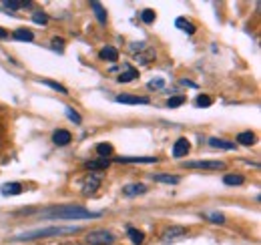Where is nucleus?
Wrapping results in <instances>:
<instances>
[{
	"instance_id": "nucleus-23",
	"label": "nucleus",
	"mask_w": 261,
	"mask_h": 245,
	"mask_svg": "<svg viewBox=\"0 0 261 245\" xmlns=\"http://www.w3.org/2000/svg\"><path fill=\"white\" fill-rule=\"evenodd\" d=\"M223 183L229 185V187H239V185L245 183V177H243V175H235V173H231V175H225V177H223Z\"/></svg>"
},
{
	"instance_id": "nucleus-15",
	"label": "nucleus",
	"mask_w": 261,
	"mask_h": 245,
	"mask_svg": "<svg viewBox=\"0 0 261 245\" xmlns=\"http://www.w3.org/2000/svg\"><path fill=\"white\" fill-rule=\"evenodd\" d=\"M117 163H157L159 159L155 157V155H151V157H117L115 159Z\"/></svg>"
},
{
	"instance_id": "nucleus-30",
	"label": "nucleus",
	"mask_w": 261,
	"mask_h": 245,
	"mask_svg": "<svg viewBox=\"0 0 261 245\" xmlns=\"http://www.w3.org/2000/svg\"><path fill=\"white\" fill-rule=\"evenodd\" d=\"M65 113H66V117H68L70 121L74 122V125H81V122H83V117H81V115H79V113H76L72 107H66Z\"/></svg>"
},
{
	"instance_id": "nucleus-7",
	"label": "nucleus",
	"mask_w": 261,
	"mask_h": 245,
	"mask_svg": "<svg viewBox=\"0 0 261 245\" xmlns=\"http://www.w3.org/2000/svg\"><path fill=\"white\" fill-rule=\"evenodd\" d=\"M189 151H191V143L185 137H179L175 141V145H173V157L175 159H183V157L189 155Z\"/></svg>"
},
{
	"instance_id": "nucleus-5",
	"label": "nucleus",
	"mask_w": 261,
	"mask_h": 245,
	"mask_svg": "<svg viewBox=\"0 0 261 245\" xmlns=\"http://www.w3.org/2000/svg\"><path fill=\"white\" fill-rule=\"evenodd\" d=\"M183 167H185V169H207V171H219V169H225V163H223V161H187Z\"/></svg>"
},
{
	"instance_id": "nucleus-3",
	"label": "nucleus",
	"mask_w": 261,
	"mask_h": 245,
	"mask_svg": "<svg viewBox=\"0 0 261 245\" xmlns=\"http://www.w3.org/2000/svg\"><path fill=\"white\" fill-rule=\"evenodd\" d=\"M189 235V231L185 229V227H181V225H173V227H167L163 233H161V241L163 243H177V241H181V239H185Z\"/></svg>"
},
{
	"instance_id": "nucleus-16",
	"label": "nucleus",
	"mask_w": 261,
	"mask_h": 245,
	"mask_svg": "<svg viewBox=\"0 0 261 245\" xmlns=\"http://www.w3.org/2000/svg\"><path fill=\"white\" fill-rule=\"evenodd\" d=\"M89 6H91V10L95 12V16H97L98 24H107V10H105V6L97 2V0H93V2H89Z\"/></svg>"
},
{
	"instance_id": "nucleus-12",
	"label": "nucleus",
	"mask_w": 261,
	"mask_h": 245,
	"mask_svg": "<svg viewBox=\"0 0 261 245\" xmlns=\"http://www.w3.org/2000/svg\"><path fill=\"white\" fill-rule=\"evenodd\" d=\"M147 193V187L143 183H130L123 187V195L125 197H139V195H145Z\"/></svg>"
},
{
	"instance_id": "nucleus-26",
	"label": "nucleus",
	"mask_w": 261,
	"mask_h": 245,
	"mask_svg": "<svg viewBox=\"0 0 261 245\" xmlns=\"http://www.w3.org/2000/svg\"><path fill=\"white\" fill-rule=\"evenodd\" d=\"M211 105H213V99L209 94H199L195 99V107H199V109H207Z\"/></svg>"
},
{
	"instance_id": "nucleus-1",
	"label": "nucleus",
	"mask_w": 261,
	"mask_h": 245,
	"mask_svg": "<svg viewBox=\"0 0 261 245\" xmlns=\"http://www.w3.org/2000/svg\"><path fill=\"white\" fill-rule=\"evenodd\" d=\"M42 217L46 219H63V221H81V219H97L100 217L98 211H91L81 205H57L42 211Z\"/></svg>"
},
{
	"instance_id": "nucleus-21",
	"label": "nucleus",
	"mask_w": 261,
	"mask_h": 245,
	"mask_svg": "<svg viewBox=\"0 0 261 245\" xmlns=\"http://www.w3.org/2000/svg\"><path fill=\"white\" fill-rule=\"evenodd\" d=\"M175 27H177L179 31L187 32V34H193V32H195V24H193L191 20H187V18H177V20H175Z\"/></svg>"
},
{
	"instance_id": "nucleus-19",
	"label": "nucleus",
	"mask_w": 261,
	"mask_h": 245,
	"mask_svg": "<svg viewBox=\"0 0 261 245\" xmlns=\"http://www.w3.org/2000/svg\"><path fill=\"white\" fill-rule=\"evenodd\" d=\"M87 169L91 171H97V173H102L109 169V159H97V161H89L87 163Z\"/></svg>"
},
{
	"instance_id": "nucleus-11",
	"label": "nucleus",
	"mask_w": 261,
	"mask_h": 245,
	"mask_svg": "<svg viewBox=\"0 0 261 245\" xmlns=\"http://www.w3.org/2000/svg\"><path fill=\"white\" fill-rule=\"evenodd\" d=\"M70 139H72V135H70V131H66V129H59V131H55L53 133V143L55 145H59V147H65L70 143Z\"/></svg>"
},
{
	"instance_id": "nucleus-28",
	"label": "nucleus",
	"mask_w": 261,
	"mask_h": 245,
	"mask_svg": "<svg viewBox=\"0 0 261 245\" xmlns=\"http://www.w3.org/2000/svg\"><path fill=\"white\" fill-rule=\"evenodd\" d=\"M4 8H10V10H16V8H24V6H31V2H16V0H4L2 2Z\"/></svg>"
},
{
	"instance_id": "nucleus-2",
	"label": "nucleus",
	"mask_w": 261,
	"mask_h": 245,
	"mask_svg": "<svg viewBox=\"0 0 261 245\" xmlns=\"http://www.w3.org/2000/svg\"><path fill=\"white\" fill-rule=\"evenodd\" d=\"M81 227L70 225V227H61V225H50V227H38V229H31L24 231L20 235H14L12 241H34V239H48V237H61V235H68V233H79Z\"/></svg>"
},
{
	"instance_id": "nucleus-13",
	"label": "nucleus",
	"mask_w": 261,
	"mask_h": 245,
	"mask_svg": "<svg viewBox=\"0 0 261 245\" xmlns=\"http://www.w3.org/2000/svg\"><path fill=\"white\" fill-rule=\"evenodd\" d=\"M98 59L107 62H117L119 61V51H117L115 46H102V48L98 51Z\"/></svg>"
},
{
	"instance_id": "nucleus-20",
	"label": "nucleus",
	"mask_w": 261,
	"mask_h": 245,
	"mask_svg": "<svg viewBox=\"0 0 261 245\" xmlns=\"http://www.w3.org/2000/svg\"><path fill=\"white\" fill-rule=\"evenodd\" d=\"M12 38L20 40V42H33L34 34L31 31H27V29H16V31L12 32Z\"/></svg>"
},
{
	"instance_id": "nucleus-24",
	"label": "nucleus",
	"mask_w": 261,
	"mask_h": 245,
	"mask_svg": "<svg viewBox=\"0 0 261 245\" xmlns=\"http://www.w3.org/2000/svg\"><path fill=\"white\" fill-rule=\"evenodd\" d=\"M203 219H207L211 223H219V225L225 223V215L219 213V211H207V213H203Z\"/></svg>"
},
{
	"instance_id": "nucleus-33",
	"label": "nucleus",
	"mask_w": 261,
	"mask_h": 245,
	"mask_svg": "<svg viewBox=\"0 0 261 245\" xmlns=\"http://www.w3.org/2000/svg\"><path fill=\"white\" fill-rule=\"evenodd\" d=\"M53 48H55L57 53H65V40L59 38V36H55V38H53Z\"/></svg>"
},
{
	"instance_id": "nucleus-4",
	"label": "nucleus",
	"mask_w": 261,
	"mask_h": 245,
	"mask_svg": "<svg viewBox=\"0 0 261 245\" xmlns=\"http://www.w3.org/2000/svg\"><path fill=\"white\" fill-rule=\"evenodd\" d=\"M87 241L91 245H111L115 241V235L107 229H95L87 235Z\"/></svg>"
},
{
	"instance_id": "nucleus-34",
	"label": "nucleus",
	"mask_w": 261,
	"mask_h": 245,
	"mask_svg": "<svg viewBox=\"0 0 261 245\" xmlns=\"http://www.w3.org/2000/svg\"><path fill=\"white\" fill-rule=\"evenodd\" d=\"M163 87H165L163 79H153V81H149V89H163Z\"/></svg>"
},
{
	"instance_id": "nucleus-29",
	"label": "nucleus",
	"mask_w": 261,
	"mask_h": 245,
	"mask_svg": "<svg viewBox=\"0 0 261 245\" xmlns=\"http://www.w3.org/2000/svg\"><path fill=\"white\" fill-rule=\"evenodd\" d=\"M181 105H185V96H183V94L171 96V99L167 101V107H169V109H177V107H181Z\"/></svg>"
},
{
	"instance_id": "nucleus-6",
	"label": "nucleus",
	"mask_w": 261,
	"mask_h": 245,
	"mask_svg": "<svg viewBox=\"0 0 261 245\" xmlns=\"http://www.w3.org/2000/svg\"><path fill=\"white\" fill-rule=\"evenodd\" d=\"M100 181H102V173L91 171V173L85 177V181H83V193H85V195H93L98 189Z\"/></svg>"
},
{
	"instance_id": "nucleus-32",
	"label": "nucleus",
	"mask_w": 261,
	"mask_h": 245,
	"mask_svg": "<svg viewBox=\"0 0 261 245\" xmlns=\"http://www.w3.org/2000/svg\"><path fill=\"white\" fill-rule=\"evenodd\" d=\"M33 20L36 22V24H42V27H44V24L48 22V16H46L44 12H34V14H33Z\"/></svg>"
},
{
	"instance_id": "nucleus-9",
	"label": "nucleus",
	"mask_w": 261,
	"mask_h": 245,
	"mask_svg": "<svg viewBox=\"0 0 261 245\" xmlns=\"http://www.w3.org/2000/svg\"><path fill=\"white\" fill-rule=\"evenodd\" d=\"M117 103H123V105H149V96H139V94H129V92H123L117 96Z\"/></svg>"
},
{
	"instance_id": "nucleus-17",
	"label": "nucleus",
	"mask_w": 261,
	"mask_h": 245,
	"mask_svg": "<svg viewBox=\"0 0 261 245\" xmlns=\"http://www.w3.org/2000/svg\"><path fill=\"white\" fill-rule=\"evenodd\" d=\"M255 133L253 131H243V133H239L237 135V143L239 145H243V147H251V145H255Z\"/></svg>"
},
{
	"instance_id": "nucleus-27",
	"label": "nucleus",
	"mask_w": 261,
	"mask_h": 245,
	"mask_svg": "<svg viewBox=\"0 0 261 245\" xmlns=\"http://www.w3.org/2000/svg\"><path fill=\"white\" fill-rule=\"evenodd\" d=\"M155 18H157V14H155V10H151V8H145V10L141 12V20H143L145 24H153Z\"/></svg>"
},
{
	"instance_id": "nucleus-25",
	"label": "nucleus",
	"mask_w": 261,
	"mask_h": 245,
	"mask_svg": "<svg viewBox=\"0 0 261 245\" xmlns=\"http://www.w3.org/2000/svg\"><path fill=\"white\" fill-rule=\"evenodd\" d=\"M97 153L100 159H109V157L113 155V145H109V143H98Z\"/></svg>"
},
{
	"instance_id": "nucleus-18",
	"label": "nucleus",
	"mask_w": 261,
	"mask_h": 245,
	"mask_svg": "<svg viewBox=\"0 0 261 245\" xmlns=\"http://www.w3.org/2000/svg\"><path fill=\"white\" fill-rule=\"evenodd\" d=\"M127 235H129V239L133 245L145 243V233H143L141 229H137V227H129V229H127Z\"/></svg>"
},
{
	"instance_id": "nucleus-35",
	"label": "nucleus",
	"mask_w": 261,
	"mask_h": 245,
	"mask_svg": "<svg viewBox=\"0 0 261 245\" xmlns=\"http://www.w3.org/2000/svg\"><path fill=\"white\" fill-rule=\"evenodd\" d=\"M8 36V32L4 31V29H0V38H6Z\"/></svg>"
},
{
	"instance_id": "nucleus-8",
	"label": "nucleus",
	"mask_w": 261,
	"mask_h": 245,
	"mask_svg": "<svg viewBox=\"0 0 261 245\" xmlns=\"http://www.w3.org/2000/svg\"><path fill=\"white\" fill-rule=\"evenodd\" d=\"M137 79H139V70H137L135 66H130L129 62H125L123 68H121V75L117 77V81L125 85V83H133V81H137Z\"/></svg>"
},
{
	"instance_id": "nucleus-10",
	"label": "nucleus",
	"mask_w": 261,
	"mask_h": 245,
	"mask_svg": "<svg viewBox=\"0 0 261 245\" xmlns=\"http://www.w3.org/2000/svg\"><path fill=\"white\" fill-rule=\"evenodd\" d=\"M207 143H209V147H213V149H223V151H233V149H235V143H233V141L219 139V137H209Z\"/></svg>"
},
{
	"instance_id": "nucleus-22",
	"label": "nucleus",
	"mask_w": 261,
	"mask_h": 245,
	"mask_svg": "<svg viewBox=\"0 0 261 245\" xmlns=\"http://www.w3.org/2000/svg\"><path fill=\"white\" fill-rule=\"evenodd\" d=\"M153 181H157V183H165V185H177L181 181V177L179 175H153Z\"/></svg>"
},
{
	"instance_id": "nucleus-14",
	"label": "nucleus",
	"mask_w": 261,
	"mask_h": 245,
	"mask_svg": "<svg viewBox=\"0 0 261 245\" xmlns=\"http://www.w3.org/2000/svg\"><path fill=\"white\" fill-rule=\"evenodd\" d=\"M0 193L6 195V197H10V195H20V193H22V183H18V181L4 183L0 187Z\"/></svg>"
},
{
	"instance_id": "nucleus-31",
	"label": "nucleus",
	"mask_w": 261,
	"mask_h": 245,
	"mask_svg": "<svg viewBox=\"0 0 261 245\" xmlns=\"http://www.w3.org/2000/svg\"><path fill=\"white\" fill-rule=\"evenodd\" d=\"M42 85H46V87H50V89H55V91H59V92H63V94H66V89L63 87V85H59V83H55V81H40Z\"/></svg>"
}]
</instances>
